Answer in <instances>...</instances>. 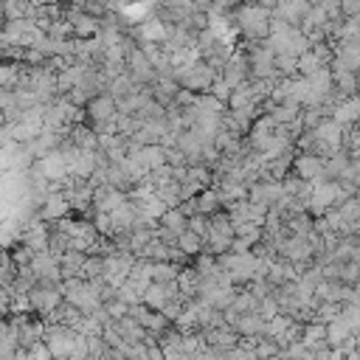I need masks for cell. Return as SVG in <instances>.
<instances>
[{
    "label": "cell",
    "mask_w": 360,
    "mask_h": 360,
    "mask_svg": "<svg viewBox=\"0 0 360 360\" xmlns=\"http://www.w3.org/2000/svg\"><path fill=\"white\" fill-rule=\"evenodd\" d=\"M31 6H42V3H56V0H28Z\"/></svg>",
    "instance_id": "cell-37"
},
{
    "label": "cell",
    "mask_w": 360,
    "mask_h": 360,
    "mask_svg": "<svg viewBox=\"0 0 360 360\" xmlns=\"http://www.w3.org/2000/svg\"><path fill=\"white\" fill-rule=\"evenodd\" d=\"M309 132H312L323 146H329L332 152H335V149H343V146H340V141H343V127H340L338 121H332V118H321Z\"/></svg>",
    "instance_id": "cell-11"
},
{
    "label": "cell",
    "mask_w": 360,
    "mask_h": 360,
    "mask_svg": "<svg viewBox=\"0 0 360 360\" xmlns=\"http://www.w3.org/2000/svg\"><path fill=\"white\" fill-rule=\"evenodd\" d=\"M315 68H321V62H318V56L312 53V48H307L304 53L295 56V70H298V76H309Z\"/></svg>",
    "instance_id": "cell-29"
},
{
    "label": "cell",
    "mask_w": 360,
    "mask_h": 360,
    "mask_svg": "<svg viewBox=\"0 0 360 360\" xmlns=\"http://www.w3.org/2000/svg\"><path fill=\"white\" fill-rule=\"evenodd\" d=\"M174 79H177L180 87H186V90H191V93H202V90H208L211 82L217 79V70H214L205 59L197 56V59H191L188 65L174 68Z\"/></svg>",
    "instance_id": "cell-2"
},
{
    "label": "cell",
    "mask_w": 360,
    "mask_h": 360,
    "mask_svg": "<svg viewBox=\"0 0 360 360\" xmlns=\"http://www.w3.org/2000/svg\"><path fill=\"white\" fill-rule=\"evenodd\" d=\"M3 22H6V14H3V6H0V28H3Z\"/></svg>",
    "instance_id": "cell-38"
},
{
    "label": "cell",
    "mask_w": 360,
    "mask_h": 360,
    "mask_svg": "<svg viewBox=\"0 0 360 360\" xmlns=\"http://www.w3.org/2000/svg\"><path fill=\"white\" fill-rule=\"evenodd\" d=\"M124 200H127V194H124V191H118V188H112L110 183L96 186V188H93V197H90L93 208H96V211H107V214H110L112 208H118Z\"/></svg>",
    "instance_id": "cell-12"
},
{
    "label": "cell",
    "mask_w": 360,
    "mask_h": 360,
    "mask_svg": "<svg viewBox=\"0 0 360 360\" xmlns=\"http://www.w3.org/2000/svg\"><path fill=\"white\" fill-rule=\"evenodd\" d=\"M186 222H188V217H186V214H183L177 205L166 208V211L158 217V225H160V228H166V231H172V233L186 231Z\"/></svg>",
    "instance_id": "cell-23"
},
{
    "label": "cell",
    "mask_w": 360,
    "mask_h": 360,
    "mask_svg": "<svg viewBox=\"0 0 360 360\" xmlns=\"http://www.w3.org/2000/svg\"><path fill=\"white\" fill-rule=\"evenodd\" d=\"M194 205H197L200 214L211 217V214H217V211L222 208V200H219V194H217L214 186H205V188H200V191L194 194Z\"/></svg>",
    "instance_id": "cell-19"
},
{
    "label": "cell",
    "mask_w": 360,
    "mask_h": 360,
    "mask_svg": "<svg viewBox=\"0 0 360 360\" xmlns=\"http://www.w3.org/2000/svg\"><path fill=\"white\" fill-rule=\"evenodd\" d=\"M112 323H115V329H118V335H121L124 343H138V340L146 338V329H143L132 315H121V318H115Z\"/></svg>",
    "instance_id": "cell-18"
},
{
    "label": "cell",
    "mask_w": 360,
    "mask_h": 360,
    "mask_svg": "<svg viewBox=\"0 0 360 360\" xmlns=\"http://www.w3.org/2000/svg\"><path fill=\"white\" fill-rule=\"evenodd\" d=\"M332 70V87L340 96H354L357 93V73L354 70H343V68H329Z\"/></svg>",
    "instance_id": "cell-20"
},
{
    "label": "cell",
    "mask_w": 360,
    "mask_h": 360,
    "mask_svg": "<svg viewBox=\"0 0 360 360\" xmlns=\"http://www.w3.org/2000/svg\"><path fill=\"white\" fill-rule=\"evenodd\" d=\"M0 6H3V14H6V20L31 17V8H34L28 0H0Z\"/></svg>",
    "instance_id": "cell-27"
},
{
    "label": "cell",
    "mask_w": 360,
    "mask_h": 360,
    "mask_svg": "<svg viewBox=\"0 0 360 360\" xmlns=\"http://www.w3.org/2000/svg\"><path fill=\"white\" fill-rule=\"evenodd\" d=\"M298 110H301V104H295V101L284 98V101H270V107H267L264 112L270 115V121H273V124H290V121H295V118H298Z\"/></svg>",
    "instance_id": "cell-16"
},
{
    "label": "cell",
    "mask_w": 360,
    "mask_h": 360,
    "mask_svg": "<svg viewBox=\"0 0 360 360\" xmlns=\"http://www.w3.org/2000/svg\"><path fill=\"white\" fill-rule=\"evenodd\" d=\"M115 112H118L115 98L107 96V93H98V96H93V98L84 104V124H87L93 132H98L104 124L115 121Z\"/></svg>",
    "instance_id": "cell-3"
},
{
    "label": "cell",
    "mask_w": 360,
    "mask_h": 360,
    "mask_svg": "<svg viewBox=\"0 0 360 360\" xmlns=\"http://www.w3.org/2000/svg\"><path fill=\"white\" fill-rule=\"evenodd\" d=\"M323 335H326V323H321V321H304V326H301V343L307 349H312L315 343H323Z\"/></svg>",
    "instance_id": "cell-25"
},
{
    "label": "cell",
    "mask_w": 360,
    "mask_h": 360,
    "mask_svg": "<svg viewBox=\"0 0 360 360\" xmlns=\"http://www.w3.org/2000/svg\"><path fill=\"white\" fill-rule=\"evenodd\" d=\"M357 115H360V101H357V93L354 96H346L340 101L332 104L329 110V118L338 121L340 127H349V124H357Z\"/></svg>",
    "instance_id": "cell-14"
},
{
    "label": "cell",
    "mask_w": 360,
    "mask_h": 360,
    "mask_svg": "<svg viewBox=\"0 0 360 360\" xmlns=\"http://www.w3.org/2000/svg\"><path fill=\"white\" fill-rule=\"evenodd\" d=\"M8 250H11V259H14V264H28V262H31V256H34V253H31V248H25L20 239H17V242H14Z\"/></svg>",
    "instance_id": "cell-32"
},
{
    "label": "cell",
    "mask_w": 360,
    "mask_h": 360,
    "mask_svg": "<svg viewBox=\"0 0 360 360\" xmlns=\"http://www.w3.org/2000/svg\"><path fill=\"white\" fill-rule=\"evenodd\" d=\"M127 307H129V304H124L121 298H110V301H104V309H107V315H110V321H115V318H121V315H127Z\"/></svg>",
    "instance_id": "cell-33"
},
{
    "label": "cell",
    "mask_w": 360,
    "mask_h": 360,
    "mask_svg": "<svg viewBox=\"0 0 360 360\" xmlns=\"http://www.w3.org/2000/svg\"><path fill=\"white\" fill-rule=\"evenodd\" d=\"M239 3H256V0H236V6H239Z\"/></svg>",
    "instance_id": "cell-39"
},
{
    "label": "cell",
    "mask_w": 360,
    "mask_h": 360,
    "mask_svg": "<svg viewBox=\"0 0 360 360\" xmlns=\"http://www.w3.org/2000/svg\"><path fill=\"white\" fill-rule=\"evenodd\" d=\"M281 183L267 177V180H256L253 186H248V200L250 202H259V205H273L278 197H281Z\"/></svg>",
    "instance_id": "cell-10"
},
{
    "label": "cell",
    "mask_w": 360,
    "mask_h": 360,
    "mask_svg": "<svg viewBox=\"0 0 360 360\" xmlns=\"http://www.w3.org/2000/svg\"><path fill=\"white\" fill-rule=\"evenodd\" d=\"M194 107H197V112L200 115H222L228 107H225V101H219L217 96H211L208 90H202V93H194Z\"/></svg>",
    "instance_id": "cell-22"
},
{
    "label": "cell",
    "mask_w": 360,
    "mask_h": 360,
    "mask_svg": "<svg viewBox=\"0 0 360 360\" xmlns=\"http://www.w3.org/2000/svg\"><path fill=\"white\" fill-rule=\"evenodd\" d=\"M321 8L326 11L329 20H343L340 17V0H321Z\"/></svg>",
    "instance_id": "cell-35"
},
{
    "label": "cell",
    "mask_w": 360,
    "mask_h": 360,
    "mask_svg": "<svg viewBox=\"0 0 360 360\" xmlns=\"http://www.w3.org/2000/svg\"><path fill=\"white\" fill-rule=\"evenodd\" d=\"M357 276H360V267H357L354 259L340 262V281H343V284H357Z\"/></svg>",
    "instance_id": "cell-31"
},
{
    "label": "cell",
    "mask_w": 360,
    "mask_h": 360,
    "mask_svg": "<svg viewBox=\"0 0 360 360\" xmlns=\"http://www.w3.org/2000/svg\"><path fill=\"white\" fill-rule=\"evenodd\" d=\"M273 70L278 73V76H298V70H295V56L292 53H273Z\"/></svg>",
    "instance_id": "cell-28"
},
{
    "label": "cell",
    "mask_w": 360,
    "mask_h": 360,
    "mask_svg": "<svg viewBox=\"0 0 360 360\" xmlns=\"http://www.w3.org/2000/svg\"><path fill=\"white\" fill-rule=\"evenodd\" d=\"M256 3H259V6H264V8H267V11H270V8H273V6H276V3H278V0H256Z\"/></svg>",
    "instance_id": "cell-36"
},
{
    "label": "cell",
    "mask_w": 360,
    "mask_h": 360,
    "mask_svg": "<svg viewBox=\"0 0 360 360\" xmlns=\"http://www.w3.org/2000/svg\"><path fill=\"white\" fill-rule=\"evenodd\" d=\"M70 214V202L62 191H45L42 194V202L37 208V217L45 219V222H53V219H62Z\"/></svg>",
    "instance_id": "cell-7"
},
{
    "label": "cell",
    "mask_w": 360,
    "mask_h": 360,
    "mask_svg": "<svg viewBox=\"0 0 360 360\" xmlns=\"http://www.w3.org/2000/svg\"><path fill=\"white\" fill-rule=\"evenodd\" d=\"M231 22L242 39L262 42L267 37V28H270V11L259 3H239L231 8Z\"/></svg>",
    "instance_id": "cell-1"
},
{
    "label": "cell",
    "mask_w": 360,
    "mask_h": 360,
    "mask_svg": "<svg viewBox=\"0 0 360 360\" xmlns=\"http://www.w3.org/2000/svg\"><path fill=\"white\" fill-rule=\"evenodd\" d=\"M321 169H323V158H321V155H312V152H295V155H292L290 172H295L298 177H304V180H309V183L323 180Z\"/></svg>",
    "instance_id": "cell-8"
},
{
    "label": "cell",
    "mask_w": 360,
    "mask_h": 360,
    "mask_svg": "<svg viewBox=\"0 0 360 360\" xmlns=\"http://www.w3.org/2000/svg\"><path fill=\"white\" fill-rule=\"evenodd\" d=\"M62 301V287L59 284H34L28 290V304H31V312L45 318L56 304Z\"/></svg>",
    "instance_id": "cell-5"
},
{
    "label": "cell",
    "mask_w": 360,
    "mask_h": 360,
    "mask_svg": "<svg viewBox=\"0 0 360 360\" xmlns=\"http://www.w3.org/2000/svg\"><path fill=\"white\" fill-rule=\"evenodd\" d=\"M340 17H360V0H340Z\"/></svg>",
    "instance_id": "cell-34"
},
{
    "label": "cell",
    "mask_w": 360,
    "mask_h": 360,
    "mask_svg": "<svg viewBox=\"0 0 360 360\" xmlns=\"http://www.w3.org/2000/svg\"><path fill=\"white\" fill-rule=\"evenodd\" d=\"M231 326H233L242 338H259V335L264 332V318L253 309V312H242V315H236Z\"/></svg>",
    "instance_id": "cell-15"
},
{
    "label": "cell",
    "mask_w": 360,
    "mask_h": 360,
    "mask_svg": "<svg viewBox=\"0 0 360 360\" xmlns=\"http://www.w3.org/2000/svg\"><path fill=\"white\" fill-rule=\"evenodd\" d=\"M17 354V338H14V326L8 323V318H0V357H14Z\"/></svg>",
    "instance_id": "cell-24"
},
{
    "label": "cell",
    "mask_w": 360,
    "mask_h": 360,
    "mask_svg": "<svg viewBox=\"0 0 360 360\" xmlns=\"http://www.w3.org/2000/svg\"><path fill=\"white\" fill-rule=\"evenodd\" d=\"M174 245H177L183 253L197 256V253L202 250V236H197L194 231H188V228H186V231H180V233H177V242H174Z\"/></svg>",
    "instance_id": "cell-26"
},
{
    "label": "cell",
    "mask_w": 360,
    "mask_h": 360,
    "mask_svg": "<svg viewBox=\"0 0 360 360\" xmlns=\"http://www.w3.org/2000/svg\"><path fill=\"white\" fill-rule=\"evenodd\" d=\"M338 211H340V217L346 219V222H357L360 219V200H357V194L354 197H346L340 205H335Z\"/></svg>",
    "instance_id": "cell-30"
},
{
    "label": "cell",
    "mask_w": 360,
    "mask_h": 360,
    "mask_svg": "<svg viewBox=\"0 0 360 360\" xmlns=\"http://www.w3.org/2000/svg\"><path fill=\"white\" fill-rule=\"evenodd\" d=\"M146 270H149V278L152 281H160V284H166V281H174L177 278V273H180V267L174 264V262H152V259H146Z\"/></svg>",
    "instance_id": "cell-21"
},
{
    "label": "cell",
    "mask_w": 360,
    "mask_h": 360,
    "mask_svg": "<svg viewBox=\"0 0 360 360\" xmlns=\"http://www.w3.org/2000/svg\"><path fill=\"white\" fill-rule=\"evenodd\" d=\"M0 45H3V42H0Z\"/></svg>",
    "instance_id": "cell-40"
},
{
    "label": "cell",
    "mask_w": 360,
    "mask_h": 360,
    "mask_svg": "<svg viewBox=\"0 0 360 360\" xmlns=\"http://www.w3.org/2000/svg\"><path fill=\"white\" fill-rule=\"evenodd\" d=\"M28 264H31V270H34V276H37V284H59V281H62L59 262H56V256H51L48 250L34 253Z\"/></svg>",
    "instance_id": "cell-6"
},
{
    "label": "cell",
    "mask_w": 360,
    "mask_h": 360,
    "mask_svg": "<svg viewBox=\"0 0 360 360\" xmlns=\"http://www.w3.org/2000/svg\"><path fill=\"white\" fill-rule=\"evenodd\" d=\"M76 329L73 326H65V323H45L42 326V340L51 352V357H68L73 343H76Z\"/></svg>",
    "instance_id": "cell-4"
},
{
    "label": "cell",
    "mask_w": 360,
    "mask_h": 360,
    "mask_svg": "<svg viewBox=\"0 0 360 360\" xmlns=\"http://www.w3.org/2000/svg\"><path fill=\"white\" fill-rule=\"evenodd\" d=\"M62 14H65V20L70 22L73 37L87 39V37H96V34H98V17H93V14L82 11V8H62Z\"/></svg>",
    "instance_id": "cell-9"
},
{
    "label": "cell",
    "mask_w": 360,
    "mask_h": 360,
    "mask_svg": "<svg viewBox=\"0 0 360 360\" xmlns=\"http://www.w3.org/2000/svg\"><path fill=\"white\" fill-rule=\"evenodd\" d=\"M84 250H76V248H65L59 256H56V262H59V270H62V278H68V276H82V262H84Z\"/></svg>",
    "instance_id": "cell-17"
},
{
    "label": "cell",
    "mask_w": 360,
    "mask_h": 360,
    "mask_svg": "<svg viewBox=\"0 0 360 360\" xmlns=\"http://www.w3.org/2000/svg\"><path fill=\"white\" fill-rule=\"evenodd\" d=\"M307 8H309L307 0H278V3L270 8V17L284 20V22H290V25H298V22L304 20Z\"/></svg>",
    "instance_id": "cell-13"
}]
</instances>
